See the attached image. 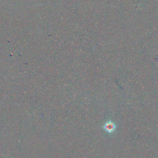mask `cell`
Returning <instances> with one entry per match:
<instances>
[{
    "instance_id": "6da1fadb",
    "label": "cell",
    "mask_w": 158,
    "mask_h": 158,
    "mask_svg": "<svg viewBox=\"0 0 158 158\" xmlns=\"http://www.w3.org/2000/svg\"><path fill=\"white\" fill-rule=\"evenodd\" d=\"M104 130L109 134H112L116 129V125L114 122L111 121H109L104 124L103 126Z\"/></svg>"
}]
</instances>
